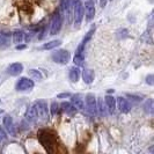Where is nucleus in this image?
I'll list each match as a JSON object with an SVG mask.
<instances>
[{
  "instance_id": "nucleus-32",
  "label": "nucleus",
  "mask_w": 154,
  "mask_h": 154,
  "mask_svg": "<svg viewBox=\"0 0 154 154\" xmlns=\"http://www.w3.org/2000/svg\"><path fill=\"white\" fill-rule=\"evenodd\" d=\"M106 2H107V0H101V7H104Z\"/></svg>"
},
{
  "instance_id": "nucleus-18",
  "label": "nucleus",
  "mask_w": 154,
  "mask_h": 154,
  "mask_svg": "<svg viewBox=\"0 0 154 154\" xmlns=\"http://www.w3.org/2000/svg\"><path fill=\"white\" fill-rule=\"evenodd\" d=\"M62 44V41L60 39H54V41H50L45 44L41 46V49H44V50H51V49H54L57 46H59Z\"/></svg>"
},
{
  "instance_id": "nucleus-16",
  "label": "nucleus",
  "mask_w": 154,
  "mask_h": 154,
  "mask_svg": "<svg viewBox=\"0 0 154 154\" xmlns=\"http://www.w3.org/2000/svg\"><path fill=\"white\" fill-rule=\"evenodd\" d=\"M60 7H62V11L65 13V15L67 17V22L69 23V11H71V0H62L60 2Z\"/></svg>"
},
{
  "instance_id": "nucleus-9",
  "label": "nucleus",
  "mask_w": 154,
  "mask_h": 154,
  "mask_svg": "<svg viewBox=\"0 0 154 154\" xmlns=\"http://www.w3.org/2000/svg\"><path fill=\"white\" fill-rule=\"evenodd\" d=\"M85 9H86V20L91 22L94 16H95V6L93 0H87L85 2Z\"/></svg>"
},
{
  "instance_id": "nucleus-14",
  "label": "nucleus",
  "mask_w": 154,
  "mask_h": 154,
  "mask_svg": "<svg viewBox=\"0 0 154 154\" xmlns=\"http://www.w3.org/2000/svg\"><path fill=\"white\" fill-rule=\"evenodd\" d=\"M117 102H118V108H119V110H121L122 112L126 114V112L130 111L131 106H130V103L125 100L124 97H118V99H117Z\"/></svg>"
},
{
  "instance_id": "nucleus-27",
  "label": "nucleus",
  "mask_w": 154,
  "mask_h": 154,
  "mask_svg": "<svg viewBox=\"0 0 154 154\" xmlns=\"http://www.w3.org/2000/svg\"><path fill=\"white\" fill-rule=\"evenodd\" d=\"M5 138H6V132L4 131V129L0 126V143H1Z\"/></svg>"
},
{
  "instance_id": "nucleus-26",
  "label": "nucleus",
  "mask_w": 154,
  "mask_h": 154,
  "mask_svg": "<svg viewBox=\"0 0 154 154\" xmlns=\"http://www.w3.org/2000/svg\"><path fill=\"white\" fill-rule=\"evenodd\" d=\"M58 103L57 102H52L51 103V115L54 116L56 114H57V111H58Z\"/></svg>"
},
{
  "instance_id": "nucleus-7",
  "label": "nucleus",
  "mask_w": 154,
  "mask_h": 154,
  "mask_svg": "<svg viewBox=\"0 0 154 154\" xmlns=\"http://www.w3.org/2000/svg\"><path fill=\"white\" fill-rule=\"evenodd\" d=\"M34 87V81L31 79H28V78H21L19 79L17 84H16L15 88L16 91H27V89H30Z\"/></svg>"
},
{
  "instance_id": "nucleus-11",
  "label": "nucleus",
  "mask_w": 154,
  "mask_h": 154,
  "mask_svg": "<svg viewBox=\"0 0 154 154\" xmlns=\"http://www.w3.org/2000/svg\"><path fill=\"white\" fill-rule=\"evenodd\" d=\"M22 71H23L22 64H20V63H13V64H11L8 66L7 73L11 74V75H19Z\"/></svg>"
},
{
  "instance_id": "nucleus-12",
  "label": "nucleus",
  "mask_w": 154,
  "mask_h": 154,
  "mask_svg": "<svg viewBox=\"0 0 154 154\" xmlns=\"http://www.w3.org/2000/svg\"><path fill=\"white\" fill-rule=\"evenodd\" d=\"M4 125H5V128H6V130H7L8 133H11L12 136L15 134V126H14V124H13L12 117L9 115H6L4 117Z\"/></svg>"
},
{
  "instance_id": "nucleus-17",
  "label": "nucleus",
  "mask_w": 154,
  "mask_h": 154,
  "mask_svg": "<svg viewBox=\"0 0 154 154\" xmlns=\"http://www.w3.org/2000/svg\"><path fill=\"white\" fill-rule=\"evenodd\" d=\"M82 79L86 84H92L94 80V71L93 69H84L82 71Z\"/></svg>"
},
{
  "instance_id": "nucleus-3",
  "label": "nucleus",
  "mask_w": 154,
  "mask_h": 154,
  "mask_svg": "<svg viewBox=\"0 0 154 154\" xmlns=\"http://www.w3.org/2000/svg\"><path fill=\"white\" fill-rule=\"evenodd\" d=\"M51 58H52V60L54 63H57V64H66V63L69 62V54L67 50H57V51H54L52 56H51Z\"/></svg>"
},
{
  "instance_id": "nucleus-31",
  "label": "nucleus",
  "mask_w": 154,
  "mask_h": 154,
  "mask_svg": "<svg viewBox=\"0 0 154 154\" xmlns=\"http://www.w3.org/2000/svg\"><path fill=\"white\" fill-rule=\"evenodd\" d=\"M26 48H27V45H24V44H23V45H17V46H16V49H17V50H22V49H26Z\"/></svg>"
},
{
  "instance_id": "nucleus-30",
  "label": "nucleus",
  "mask_w": 154,
  "mask_h": 154,
  "mask_svg": "<svg viewBox=\"0 0 154 154\" xmlns=\"http://www.w3.org/2000/svg\"><path fill=\"white\" fill-rule=\"evenodd\" d=\"M128 96H130V97H132L131 100H133V101H140L141 100V99H140V97H139V96H134V95H128Z\"/></svg>"
},
{
  "instance_id": "nucleus-29",
  "label": "nucleus",
  "mask_w": 154,
  "mask_h": 154,
  "mask_svg": "<svg viewBox=\"0 0 154 154\" xmlns=\"http://www.w3.org/2000/svg\"><path fill=\"white\" fill-rule=\"evenodd\" d=\"M69 96H71V94H69V93H62V94H58V95H57V97H58V99H63V97H69Z\"/></svg>"
},
{
  "instance_id": "nucleus-28",
  "label": "nucleus",
  "mask_w": 154,
  "mask_h": 154,
  "mask_svg": "<svg viewBox=\"0 0 154 154\" xmlns=\"http://www.w3.org/2000/svg\"><path fill=\"white\" fill-rule=\"evenodd\" d=\"M146 82L148 85H153V75L152 74H149V75H147L146 77Z\"/></svg>"
},
{
  "instance_id": "nucleus-33",
  "label": "nucleus",
  "mask_w": 154,
  "mask_h": 154,
  "mask_svg": "<svg viewBox=\"0 0 154 154\" xmlns=\"http://www.w3.org/2000/svg\"><path fill=\"white\" fill-rule=\"evenodd\" d=\"M110 1H111V0H110Z\"/></svg>"
},
{
  "instance_id": "nucleus-6",
  "label": "nucleus",
  "mask_w": 154,
  "mask_h": 154,
  "mask_svg": "<svg viewBox=\"0 0 154 154\" xmlns=\"http://www.w3.org/2000/svg\"><path fill=\"white\" fill-rule=\"evenodd\" d=\"M86 108H87L88 114H91V115L97 114V110H96V99H95V95L93 93L87 94V96H86Z\"/></svg>"
},
{
  "instance_id": "nucleus-19",
  "label": "nucleus",
  "mask_w": 154,
  "mask_h": 154,
  "mask_svg": "<svg viewBox=\"0 0 154 154\" xmlns=\"http://www.w3.org/2000/svg\"><path fill=\"white\" fill-rule=\"evenodd\" d=\"M96 110L99 111V114H100L102 117L106 116V114H107V107L104 106L103 100H102L101 97H99V100L96 101Z\"/></svg>"
},
{
  "instance_id": "nucleus-20",
  "label": "nucleus",
  "mask_w": 154,
  "mask_h": 154,
  "mask_svg": "<svg viewBox=\"0 0 154 154\" xmlns=\"http://www.w3.org/2000/svg\"><path fill=\"white\" fill-rule=\"evenodd\" d=\"M80 77V69L78 67H72L69 69V80L72 82H77Z\"/></svg>"
},
{
  "instance_id": "nucleus-4",
  "label": "nucleus",
  "mask_w": 154,
  "mask_h": 154,
  "mask_svg": "<svg viewBox=\"0 0 154 154\" xmlns=\"http://www.w3.org/2000/svg\"><path fill=\"white\" fill-rule=\"evenodd\" d=\"M36 106V109H37V115H38V119H42L46 122L48 121V117H49V114H48V106H46V102L44 100H39L35 103Z\"/></svg>"
},
{
  "instance_id": "nucleus-5",
  "label": "nucleus",
  "mask_w": 154,
  "mask_h": 154,
  "mask_svg": "<svg viewBox=\"0 0 154 154\" xmlns=\"http://www.w3.org/2000/svg\"><path fill=\"white\" fill-rule=\"evenodd\" d=\"M60 29H62V16L58 12H56L51 21V26H50V34L57 35L60 31Z\"/></svg>"
},
{
  "instance_id": "nucleus-15",
  "label": "nucleus",
  "mask_w": 154,
  "mask_h": 154,
  "mask_svg": "<svg viewBox=\"0 0 154 154\" xmlns=\"http://www.w3.org/2000/svg\"><path fill=\"white\" fill-rule=\"evenodd\" d=\"M71 101H72L73 106H74L77 109H82L84 108V106H85L84 100L81 99V96H80L79 94H74V95H72V96H71Z\"/></svg>"
},
{
  "instance_id": "nucleus-23",
  "label": "nucleus",
  "mask_w": 154,
  "mask_h": 154,
  "mask_svg": "<svg viewBox=\"0 0 154 154\" xmlns=\"http://www.w3.org/2000/svg\"><path fill=\"white\" fill-rule=\"evenodd\" d=\"M144 110L147 114H153V101L152 99H148L144 104Z\"/></svg>"
},
{
  "instance_id": "nucleus-21",
  "label": "nucleus",
  "mask_w": 154,
  "mask_h": 154,
  "mask_svg": "<svg viewBox=\"0 0 154 154\" xmlns=\"http://www.w3.org/2000/svg\"><path fill=\"white\" fill-rule=\"evenodd\" d=\"M23 39H24V32L22 30H15L13 32V42L15 44L21 43Z\"/></svg>"
},
{
  "instance_id": "nucleus-2",
  "label": "nucleus",
  "mask_w": 154,
  "mask_h": 154,
  "mask_svg": "<svg viewBox=\"0 0 154 154\" xmlns=\"http://www.w3.org/2000/svg\"><path fill=\"white\" fill-rule=\"evenodd\" d=\"M73 9H74V22L75 24H81L84 17V4L81 0H72Z\"/></svg>"
},
{
  "instance_id": "nucleus-8",
  "label": "nucleus",
  "mask_w": 154,
  "mask_h": 154,
  "mask_svg": "<svg viewBox=\"0 0 154 154\" xmlns=\"http://www.w3.org/2000/svg\"><path fill=\"white\" fill-rule=\"evenodd\" d=\"M26 121L29 122V123H36L38 121V115H37V109H36V106L35 103L30 106L27 112H26Z\"/></svg>"
},
{
  "instance_id": "nucleus-22",
  "label": "nucleus",
  "mask_w": 154,
  "mask_h": 154,
  "mask_svg": "<svg viewBox=\"0 0 154 154\" xmlns=\"http://www.w3.org/2000/svg\"><path fill=\"white\" fill-rule=\"evenodd\" d=\"M0 43H1V46H8L9 45V38H11V34L9 32H2L0 34Z\"/></svg>"
},
{
  "instance_id": "nucleus-1",
  "label": "nucleus",
  "mask_w": 154,
  "mask_h": 154,
  "mask_svg": "<svg viewBox=\"0 0 154 154\" xmlns=\"http://www.w3.org/2000/svg\"><path fill=\"white\" fill-rule=\"evenodd\" d=\"M38 141L41 145L45 148L48 153H54L56 152V147H57V139L54 132L49 131V130H41L37 134Z\"/></svg>"
},
{
  "instance_id": "nucleus-10",
  "label": "nucleus",
  "mask_w": 154,
  "mask_h": 154,
  "mask_svg": "<svg viewBox=\"0 0 154 154\" xmlns=\"http://www.w3.org/2000/svg\"><path fill=\"white\" fill-rule=\"evenodd\" d=\"M94 31H95V26H93L92 28H91V30H89L88 32H87V34H86V36L84 37V39L81 41L80 45L78 46L77 54H82V51H84V49H85V45L87 44V42L91 39V37H92L93 34H94Z\"/></svg>"
},
{
  "instance_id": "nucleus-25",
  "label": "nucleus",
  "mask_w": 154,
  "mask_h": 154,
  "mask_svg": "<svg viewBox=\"0 0 154 154\" xmlns=\"http://www.w3.org/2000/svg\"><path fill=\"white\" fill-rule=\"evenodd\" d=\"M73 62L75 63V65L78 66H82L84 65V56L82 54H77L73 58Z\"/></svg>"
},
{
  "instance_id": "nucleus-24",
  "label": "nucleus",
  "mask_w": 154,
  "mask_h": 154,
  "mask_svg": "<svg viewBox=\"0 0 154 154\" xmlns=\"http://www.w3.org/2000/svg\"><path fill=\"white\" fill-rule=\"evenodd\" d=\"M29 75H30L34 80H42V78H43V75L41 74V72L37 71V69H30V71H29Z\"/></svg>"
},
{
  "instance_id": "nucleus-13",
  "label": "nucleus",
  "mask_w": 154,
  "mask_h": 154,
  "mask_svg": "<svg viewBox=\"0 0 154 154\" xmlns=\"http://www.w3.org/2000/svg\"><path fill=\"white\" fill-rule=\"evenodd\" d=\"M106 107H107V111H109L110 114H114L116 109V99L110 96V95H107L106 96Z\"/></svg>"
}]
</instances>
